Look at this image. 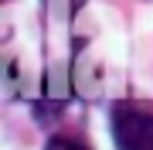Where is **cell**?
<instances>
[{"label":"cell","mask_w":153,"mask_h":150,"mask_svg":"<svg viewBox=\"0 0 153 150\" xmlns=\"http://www.w3.org/2000/svg\"><path fill=\"white\" fill-rule=\"evenodd\" d=\"M116 150H153V106L116 102L109 113Z\"/></svg>","instance_id":"1"},{"label":"cell","mask_w":153,"mask_h":150,"mask_svg":"<svg viewBox=\"0 0 153 150\" xmlns=\"http://www.w3.org/2000/svg\"><path fill=\"white\" fill-rule=\"evenodd\" d=\"M44 150H92V147L82 143V140H75V137H51Z\"/></svg>","instance_id":"2"}]
</instances>
